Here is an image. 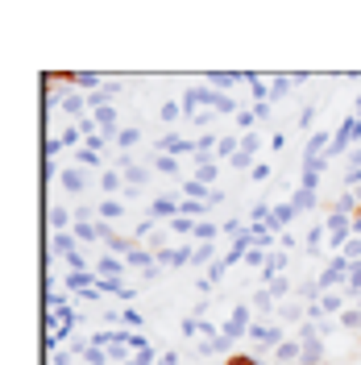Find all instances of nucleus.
I'll return each mask as SVG.
<instances>
[{
    "instance_id": "obj_1",
    "label": "nucleus",
    "mask_w": 361,
    "mask_h": 365,
    "mask_svg": "<svg viewBox=\"0 0 361 365\" xmlns=\"http://www.w3.org/2000/svg\"><path fill=\"white\" fill-rule=\"evenodd\" d=\"M324 228H328V245L332 250H345V241L353 237V216H340V212H328V220H324Z\"/></svg>"
},
{
    "instance_id": "obj_2",
    "label": "nucleus",
    "mask_w": 361,
    "mask_h": 365,
    "mask_svg": "<svg viewBox=\"0 0 361 365\" xmlns=\"http://www.w3.org/2000/svg\"><path fill=\"white\" fill-rule=\"evenodd\" d=\"M249 341L262 344V349H278V344L287 341V336H283V328H278L274 319H258V324L249 328Z\"/></svg>"
},
{
    "instance_id": "obj_3",
    "label": "nucleus",
    "mask_w": 361,
    "mask_h": 365,
    "mask_svg": "<svg viewBox=\"0 0 361 365\" xmlns=\"http://www.w3.org/2000/svg\"><path fill=\"white\" fill-rule=\"evenodd\" d=\"M83 245H79V237L75 232H50V257H59V262H67L71 253H79Z\"/></svg>"
},
{
    "instance_id": "obj_4",
    "label": "nucleus",
    "mask_w": 361,
    "mask_h": 365,
    "mask_svg": "<svg viewBox=\"0 0 361 365\" xmlns=\"http://www.w3.org/2000/svg\"><path fill=\"white\" fill-rule=\"evenodd\" d=\"M195 179L203 182V187H216V179H220V158L216 154H195Z\"/></svg>"
},
{
    "instance_id": "obj_5",
    "label": "nucleus",
    "mask_w": 361,
    "mask_h": 365,
    "mask_svg": "<svg viewBox=\"0 0 361 365\" xmlns=\"http://www.w3.org/2000/svg\"><path fill=\"white\" fill-rule=\"evenodd\" d=\"M158 262L166 266V270H183V266H191V262H195V245H187V241H183V245H171Z\"/></svg>"
},
{
    "instance_id": "obj_6",
    "label": "nucleus",
    "mask_w": 361,
    "mask_h": 365,
    "mask_svg": "<svg viewBox=\"0 0 361 365\" xmlns=\"http://www.w3.org/2000/svg\"><path fill=\"white\" fill-rule=\"evenodd\" d=\"M100 245H104V253H116V257H129V253L137 250L133 237H129V232H116V228L104 232V241H100Z\"/></svg>"
},
{
    "instance_id": "obj_7",
    "label": "nucleus",
    "mask_w": 361,
    "mask_h": 365,
    "mask_svg": "<svg viewBox=\"0 0 361 365\" xmlns=\"http://www.w3.org/2000/svg\"><path fill=\"white\" fill-rule=\"evenodd\" d=\"M59 182H63V191L75 200V195H83V191H88V170H83V166H67Z\"/></svg>"
},
{
    "instance_id": "obj_8",
    "label": "nucleus",
    "mask_w": 361,
    "mask_h": 365,
    "mask_svg": "<svg viewBox=\"0 0 361 365\" xmlns=\"http://www.w3.org/2000/svg\"><path fill=\"white\" fill-rule=\"evenodd\" d=\"M46 225H50V232H71V228H75V212L63 207V204H54L46 212Z\"/></svg>"
},
{
    "instance_id": "obj_9",
    "label": "nucleus",
    "mask_w": 361,
    "mask_h": 365,
    "mask_svg": "<svg viewBox=\"0 0 361 365\" xmlns=\"http://www.w3.org/2000/svg\"><path fill=\"white\" fill-rule=\"evenodd\" d=\"M179 216V200H171V195H158V200H150V220H175Z\"/></svg>"
},
{
    "instance_id": "obj_10",
    "label": "nucleus",
    "mask_w": 361,
    "mask_h": 365,
    "mask_svg": "<svg viewBox=\"0 0 361 365\" xmlns=\"http://www.w3.org/2000/svg\"><path fill=\"white\" fill-rule=\"evenodd\" d=\"M125 270H129V266H125V257H116V253L96 257V278H121Z\"/></svg>"
},
{
    "instance_id": "obj_11",
    "label": "nucleus",
    "mask_w": 361,
    "mask_h": 365,
    "mask_svg": "<svg viewBox=\"0 0 361 365\" xmlns=\"http://www.w3.org/2000/svg\"><path fill=\"white\" fill-rule=\"evenodd\" d=\"M345 307H349V295H345V291H324V295H320V312H324V316H340Z\"/></svg>"
},
{
    "instance_id": "obj_12",
    "label": "nucleus",
    "mask_w": 361,
    "mask_h": 365,
    "mask_svg": "<svg viewBox=\"0 0 361 365\" xmlns=\"http://www.w3.org/2000/svg\"><path fill=\"white\" fill-rule=\"evenodd\" d=\"M274 361L278 365H299L303 361V344L299 341H283L278 349H274Z\"/></svg>"
},
{
    "instance_id": "obj_13",
    "label": "nucleus",
    "mask_w": 361,
    "mask_h": 365,
    "mask_svg": "<svg viewBox=\"0 0 361 365\" xmlns=\"http://www.w3.org/2000/svg\"><path fill=\"white\" fill-rule=\"evenodd\" d=\"M71 83H75V91H88V96L104 88V79L96 71H71Z\"/></svg>"
},
{
    "instance_id": "obj_14",
    "label": "nucleus",
    "mask_w": 361,
    "mask_h": 365,
    "mask_svg": "<svg viewBox=\"0 0 361 365\" xmlns=\"http://www.w3.org/2000/svg\"><path fill=\"white\" fill-rule=\"evenodd\" d=\"M237 83H245V75H237V71H212L208 75V88H216V91H228Z\"/></svg>"
},
{
    "instance_id": "obj_15",
    "label": "nucleus",
    "mask_w": 361,
    "mask_h": 365,
    "mask_svg": "<svg viewBox=\"0 0 361 365\" xmlns=\"http://www.w3.org/2000/svg\"><path fill=\"white\" fill-rule=\"evenodd\" d=\"M150 170H158V175H171V179H183V166H179V158H175V154H154Z\"/></svg>"
},
{
    "instance_id": "obj_16",
    "label": "nucleus",
    "mask_w": 361,
    "mask_h": 365,
    "mask_svg": "<svg viewBox=\"0 0 361 365\" xmlns=\"http://www.w3.org/2000/svg\"><path fill=\"white\" fill-rule=\"evenodd\" d=\"M113 191H125V175H121V170H113V166H108V170H100V195L108 200Z\"/></svg>"
},
{
    "instance_id": "obj_17",
    "label": "nucleus",
    "mask_w": 361,
    "mask_h": 365,
    "mask_svg": "<svg viewBox=\"0 0 361 365\" xmlns=\"http://www.w3.org/2000/svg\"><path fill=\"white\" fill-rule=\"evenodd\" d=\"M245 83H249V100L253 104H270V79H262V75H245Z\"/></svg>"
},
{
    "instance_id": "obj_18",
    "label": "nucleus",
    "mask_w": 361,
    "mask_h": 365,
    "mask_svg": "<svg viewBox=\"0 0 361 365\" xmlns=\"http://www.w3.org/2000/svg\"><path fill=\"white\" fill-rule=\"evenodd\" d=\"M249 307H253V312H262V316H270L274 307H278V299L270 295V287H262V291H253V295H249Z\"/></svg>"
},
{
    "instance_id": "obj_19",
    "label": "nucleus",
    "mask_w": 361,
    "mask_h": 365,
    "mask_svg": "<svg viewBox=\"0 0 361 365\" xmlns=\"http://www.w3.org/2000/svg\"><path fill=\"white\" fill-rule=\"evenodd\" d=\"M96 212H100V220H104V225L125 220V204H121V200H100V204H96Z\"/></svg>"
},
{
    "instance_id": "obj_20",
    "label": "nucleus",
    "mask_w": 361,
    "mask_h": 365,
    "mask_svg": "<svg viewBox=\"0 0 361 365\" xmlns=\"http://www.w3.org/2000/svg\"><path fill=\"white\" fill-rule=\"evenodd\" d=\"M216 237H225L216 220H200L195 225V245H216Z\"/></svg>"
},
{
    "instance_id": "obj_21",
    "label": "nucleus",
    "mask_w": 361,
    "mask_h": 365,
    "mask_svg": "<svg viewBox=\"0 0 361 365\" xmlns=\"http://www.w3.org/2000/svg\"><path fill=\"white\" fill-rule=\"evenodd\" d=\"M278 319H287V324H295V328H299V324L307 319V307H303V303H291V299H287V303H278Z\"/></svg>"
},
{
    "instance_id": "obj_22",
    "label": "nucleus",
    "mask_w": 361,
    "mask_h": 365,
    "mask_svg": "<svg viewBox=\"0 0 361 365\" xmlns=\"http://www.w3.org/2000/svg\"><path fill=\"white\" fill-rule=\"evenodd\" d=\"M291 204L299 207V216H307V212H316L320 195H316V191H303V187H299V191H295V195H291Z\"/></svg>"
},
{
    "instance_id": "obj_23",
    "label": "nucleus",
    "mask_w": 361,
    "mask_h": 365,
    "mask_svg": "<svg viewBox=\"0 0 361 365\" xmlns=\"http://www.w3.org/2000/svg\"><path fill=\"white\" fill-rule=\"evenodd\" d=\"M295 88V75H274L270 79V100H287Z\"/></svg>"
},
{
    "instance_id": "obj_24",
    "label": "nucleus",
    "mask_w": 361,
    "mask_h": 365,
    "mask_svg": "<svg viewBox=\"0 0 361 365\" xmlns=\"http://www.w3.org/2000/svg\"><path fill=\"white\" fill-rule=\"evenodd\" d=\"M220 232H225L228 241H241V237H249V225L241 220V216H228L225 225H220Z\"/></svg>"
},
{
    "instance_id": "obj_25",
    "label": "nucleus",
    "mask_w": 361,
    "mask_h": 365,
    "mask_svg": "<svg viewBox=\"0 0 361 365\" xmlns=\"http://www.w3.org/2000/svg\"><path fill=\"white\" fill-rule=\"evenodd\" d=\"M75 166H83V170H100L104 162H100V154H96V150L79 145V150H75Z\"/></svg>"
},
{
    "instance_id": "obj_26",
    "label": "nucleus",
    "mask_w": 361,
    "mask_h": 365,
    "mask_svg": "<svg viewBox=\"0 0 361 365\" xmlns=\"http://www.w3.org/2000/svg\"><path fill=\"white\" fill-rule=\"evenodd\" d=\"M328 241V228L324 225H316V228H307V237H303V250L307 253H320V245Z\"/></svg>"
},
{
    "instance_id": "obj_27",
    "label": "nucleus",
    "mask_w": 361,
    "mask_h": 365,
    "mask_svg": "<svg viewBox=\"0 0 361 365\" xmlns=\"http://www.w3.org/2000/svg\"><path fill=\"white\" fill-rule=\"evenodd\" d=\"M71 232L79 237V245H96V241H100V220H96V225H75Z\"/></svg>"
},
{
    "instance_id": "obj_28",
    "label": "nucleus",
    "mask_w": 361,
    "mask_h": 365,
    "mask_svg": "<svg viewBox=\"0 0 361 365\" xmlns=\"http://www.w3.org/2000/svg\"><path fill=\"white\" fill-rule=\"evenodd\" d=\"M179 116H183V104H179V100H166V104L158 108V120H162V125H179Z\"/></svg>"
},
{
    "instance_id": "obj_29",
    "label": "nucleus",
    "mask_w": 361,
    "mask_h": 365,
    "mask_svg": "<svg viewBox=\"0 0 361 365\" xmlns=\"http://www.w3.org/2000/svg\"><path fill=\"white\" fill-rule=\"evenodd\" d=\"M337 324L349 328V332H361V307H345V312L337 316Z\"/></svg>"
},
{
    "instance_id": "obj_30",
    "label": "nucleus",
    "mask_w": 361,
    "mask_h": 365,
    "mask_svg": "<svg viewBox=\"0 0 361 365\" xmlns=\"http://www.w3.org/2000/svg\"><path fill=\"white\" fill-rule=\"evenodd\" d=\"M270 287V295L278 299V303H287V295H295V282L291 278H274V282H266Z\"/></svg>"
},
{
    "instance_id": "obj_31",
    "label": "nucleus",
    "mask_w": 361,
    "mask_h": 365,
    "mask_svg": "<svg viewBox=\"0 0 361 365\" xmlns=\"http://www.w3.org/2000/svg\"><path fill=\"white\" fill-rule=\"evenodd\" d=\"M137 141H141V129H121V133H116V150H121V154H129Z\"/></svg>"
},
{
    "instance_id": "obj_32",
    "label": "nucleus",
    "mask_w": 361,
    "mask_h": 365,
    "mask_svg": "<svg viewBox=\"0 0 361 365\" xmlns=\"http://www.w3.org/2000/svg\"><path fill=\"white\" fill-rule=\"evenodd\" d=\"M121 175H125V187H146V179H150V170H146V166H129V170H121Z\"/></svg>"
},
{
    "instance_id": "obj_33",
    "label": "nucleus",
    "mask_w": 361,
    "mask_h": 365,
    "mask_svg": "<svg viewBox=\"0 0 361 365\" xmlns=\"http://www.w3.org/2000/svg\"><path fill=\"white\" fill-rule=\"evenodd\" d=\"M113 361V353L108 349H100V344H88V353H83V365H108Z\"/></svg>"
},
{
    "instance_id": "obj_34",
    "label": "nucleus",
    "mask_w": 361,
    "mask_h": 365,
    "mask_svg": "<svg viewBox=\"0 0 361 365\" xmlns=\"http://www.w3.org/2000/svg\"><path fill=\"white\" fill-rule=\"evenodd\" d=\"M59 141H63L67 150H79V141H83V129H79V125H67V129H59Z\"/></svg>"
},
{
    "instance_id": "obj_35",
    "label": "nucleus",
    "mask_w": 361,
    "mask_h": 365,
    "mask_svg": "<svg viewBox=\"0 0 361 365\" xmlns=\"http://www.w3.org/2000/svg\"><path fill=\"white\" fill-rule=\"evenodd\" d=\"M195 225H200V220H187V216H175V220H171V232H175V237H195Z\"/></svg>"
},
{
    "instance_id": "obj_36",
    "label": "nucleus",
    "mask_w": 361,
    "mask_h": 365,
    "mask_svg": "<svg viewBox=\"0 0 361 365\" xmlns=\"http://www.w3.org/2000/svg\"><path fill=\"white\" fill-rule=\"evenodd\" d=\"M270 216H274L270 204H253L249 207V225H270Z\"/></svg>"
},
{
    "instance_id": "obj_37",
    "label": "nucleus",
    "mask_w": 361,
    "mask_h": 365,
    "mask_svg": "<svg viewBox=\"0 0 361 365\" xmlns=\"http://www.w3.org/2000/svg\"><path fill=\"white\" fill-rule=\"evenodd\" d=\"M266 262H270V253H266V250H258V245H249V250H245V266L266 270Z\"/></svg>"
},
{
    "instance_id": "obj_38",
    "label": "nucleus",
    "mask_w": 361,
    "mask_h": 365,
    "mask_svg": "<svg viewBox=\"0 0 361 365\" xmlns=\"http://www.w3.org/2000/svg\"><path fill=\"white\" fill-rule=\"evenodd\" d=\"M228 274V262L225 257H216V262H212V266H208V274H203V278H208V282H212V287H216V282H220V278H225Z\"/></svg>"
},
{
    "instance_id": "obj_39",
    "label": "nucleus",
    "mask_w": 361,
    "mask_h": 365,
    "mask_svg": "<svg viewBox=\"0 0 361 365\" xmlns=\"http://www.w3.org/2000/svg\"><path fill=\"white\" fill-rule=\"evenodd\" d=\"M63 266H67V270H75V274H83V270H91V262H88V253L79 250V253H71L67 262H63Z\"/></svg>"
},
{
    "instance_id": "obj_40",
    "label": "nucleus",
    "mask_w": 361,
    "mask_h": 365,
    "mask_svg": "<svg viewBox=\"0 0 361 365\" xmlns=\"http://www.w3.org/2000/svg\"><path fill=\"white\" fill-rule=\"evenodd\" d=\"M340 257H345V262H361V237H349L345 250H340Z\"/></svg>"
},
{
    "instance_id": "obj_41",
    "label": "nucleus",
    "mask_w": 361,
    "mask_h": 365,
    "mask_svg": "<svg viewBox=\"0 0 361 365\" xmlns=\"http://www.w3.org/2000/svg\"><path fill=\"white\" fill-rule=\"evenodd\" d=\"M241 150H245V154H258V150H262V133H258V129H253V133H241Z\"/></svg>"
},
{
    "instance_id": "obj_42",
    "label": "nucleus",
    "mask_w": 361,
    "mask_h": 365,
    "mask_svg": "<svg viewBox=\"0 0 361 365\" xmlns=\"http://www.w3.org/2000/svg\"><path fill=\"white\" fill-rule=\"evenodd\" d=\"M121 324H129V328H141V324H146V316H141L137 307H121Z\"/></svg>"
},
{
    "instance_id": "obj_43",
    "label": "nucleus",
    "mask_w": 361,
    "mask_h": 365,
    "mask_svg": "<svg viewBox=\"0 0 361 365\" xmlns=\"http://www.w3.org/2000/svg\"><path fill=\"white\" fill-rule=\"evenodd\" d=\"M212 257H216V245H195V262L191 266H203V262L212 266Z\"/></svg>"
},
{
    "instance_id": "obj_44",
    "label": "nucleus",
    "mask_w": 361,
    "mask_h": 365,
    "mask_svg": "<svg viewBox=\"0 0 361 365\" xmlns=\"http://www.w3.org/2000/svg\"><path fill=\"white\" fill-rule=\"evenodd\" d=\"M270 175H274V166H270V162H258V166L249 170V179H253V182H266Z\"/></svg>"
},
{
    "instance_id": "obj_45",
    "label": "nucleus",
    "mask_w": 361,
    "mask_h": 365,
    "mask_svg": "<svg viewBox=\"0 0 361 365\" xmlns=\"http://www.w3.org/2000/svg\"><path fill=\"white\" fill-rule=\"evenodd\" d=\"M63 150H67V145H63L59 137H46V158H50V162H59V154H63Z\"/></svg>"
},
{
    "instance_id": "obj_46",
    "label": "nucleus",
    "mask_w": 361,
    "mask_h": 365,
    "mask_svg": "<svg viewBox=\"0 0 361 365\" xmlns=\"http://www.w3.org/2000/svg\"><path fill=\"white\" fill-rule=\"evenodd\" d=\"M212 120H216V113H212V108H203V113H195V116H191V129H208Z\"/></svg>"
},
{
    "instance_id": "obj_47",
    "label": "nucleus",
    "mask_w": 361,
    "mask_h": 365,
    "mask_svg": "<svg viewBox=\"0 0 361 365\" xmlns=\"http://www.w3.org/2000/svg\"><path fill=\"white\" fill-rule=\"evenodd\" d=\"M228 166H233V170H253L258 162H253V154H245V150H241V154H237V158L228 162Z\"/></svg>"
},
{
    "instance_id": "obj_48",
    "label": "nucleus",
    "mask_w": 361,
    "mask_h": 365,
    "mask_svg": "<svg viewBox=\"0 0 361 365\" xmlns=\"http://www.w3.org/2000/svg\"><path fill=\"white\" fill-rule=\"evenodd\" d=\"M299 187H303V191H320V175L316 170H303V175H299Z\"/></svg>"
},
{
    "instance_id": "obj_49",
    "label": "nucleus",
    "mask_w": 361,
    "mask_h": 365,
    "mask_svg": "<svg viewBox=\"0 0 361 365\" xmlns=\"http://www.w3.org/2000/svg\"><path fill=\"white\" fill-rule=\"evenodd\" d=\"M183 336H200V316H183Z\"/></svg>"
},
{
    "instance_id": "obj_50",
    "label": "nucleus",
    "mask_w": 361,
    "mask_h": 365,
    "mask_svg": "<svg viewBox=\"0 0 361 365\" xmlns=\"http://www.w3.org/2000/svg\"><path fill=\"white\" fill-rule=\"evenodd\" d=\"M83 145H88V150H96V154H104V150H108V137H104V133H91Z\"/></svg>"
},
{
    "instance_id": "obj_51",
    "label": "nucleus",
    "mask_w": 361,
    "mask_h": 365,
    "mask_svg": "<svg viewBox=\"0 0 361 365\" xmlns=\"http://www.w3.org/2000/svg\"><path fill=\"white\" fill-rule=\"evenodd\" d=\"M316 116H320V104H307V108L299 113V129H307V125H312Z\"/></svg>"
},
{
    "instance_id": "obj_52",
    "label": "nucleus",
    "mask_w": 361,
    "mask_h": 365,
    "mask_svg": "<svg viewBox=\"0 0 361 365\" xmlns=\"http://www.w3.org/2000/svg\"><path fill=\"white\" fill-rule=\"evenodd\" d=\"M216 141H220V137H212V133H200V137H195L200 154H212V150H216Z\"/></svg>"
},
{
    "instance_id": "obj_53",
    "label": "nucleus",
    "mask_w": 361,
    "mask_h": 365,
    "mask_svg": "<svg viewBox=\"0 0 361 365\" xmlns=\"http://www.w3.org/2000/svg\"><path fill=\"white\" fill-rule=\"evenodd\" d=\"M278 250H283V253L299 250V237H295V232H283V237H278Z\"/></svg>"
},
{
    "instance_id": "obj_54",
    "label": "nucleus",
    "mask_w": 361,
    "mask_h": 365,
    "mask_svg": "<svg viewBox=\"0 0 361 365\" xmlns=\"http://www.w3.org/2000/svg\"><path fill=\"white\" fill-rule=\"evenodd\" d=\"M200 332H203V341H216V336H220V332H216V324H212V319H200Z\"/></svg>"
},
{
    "instance_id": "obj_55",
    "label": "nucleus",
    "mask_w": 361,
    "mask_h": 365,
    "mask_svg": "<svg viewBox=\"0 0 361 365\" xmlns=\"http://www.w3.org/2000/svg\"><path fill=\"white\" fill-rule=\"evenodd\" d=\"M50 365H75V353L63 349V353H54V357H50Z\"/></svg>"
},
{
    "instance_id": "obj_56",
    "label": "nucleus",
    "mask_w": 361,
    "mask_h": 365,
    "mask_svg": "<svg viewBox=\"0 0 361 365\" xmlns=\"http://www.w3.org/2000/svg\"><path fill=\"white\" fill-rule=\"evenodd\" d=\"M158 365H183V357L171 349V353H162V357H158Z\"/></svg>"
},
{
    "instance_id": "obj_57",
    "label": "nucleus",
    "mask_w": 361,
    "mask_h": 365,
    "mask_svg": "<svg viewBox=\"0 0 361 365\" xmlns=\"http://www.w3.org/2000/svg\"><path fill=\"white\" fill-rule=\"evenodd\" d=\"M253 116H258V125H262V120H270V104H253Z\"/></svg>"
},
{
    "instance_id": "obj_58",
    "label": "nucleus",
    "mask_w": 361,
    "mask_h": 365,
    "mask_svg": "<svg viewBox=\"0 0 361 365\" xmlns=\"http://www.w3.org/2000/svg\"><path fill=\"white\" fill-rule=\"evenodd\" d=\"M270 150H287V133H274L270 137Z\"/></svg>"
},
{
    "instance_id": "obj_59",
    "label": "nucleus",
    "mask_w": 361,
    "mask_h": 365,
    "mask_svg": "<svg viewBox=\"0 0 361 365\" xmlns=\"http://www.w3.org/2000/svg\"><path fill=\"white\" fill-rule=\"evenodd\" d=\"M353 237H361V212L353 216Z\"/></svg>"
},
{
    "instance_id": "obj_60",
    "label": "nucleus",
    "mask_w": 361,
    "mask_h": 365,
    "mask_svg": "<svg viewBox=\"0 0 361 365\" xmlns=\"http://www.w3.org/2000/svg\"><path fill=\"white\" fill-rule=\"evenodd\" d=\"M357 307H361V295H357Z\"/></svg>"
},
{
    "instance_id": "obj_61",
    "label": "nucleus",
    "mask_w": 361,
    "mask_h": 365,
    "mask_svg": "<svg viewBox=\"0 0 361 365\" xmlns=\"http://www.w3.org/2000/svg\"><path fill=\"white\" fill-rule=\"evenodd\" d=\"M324 365H332V361H324Z\"/></svg>"
}]
</instances>
